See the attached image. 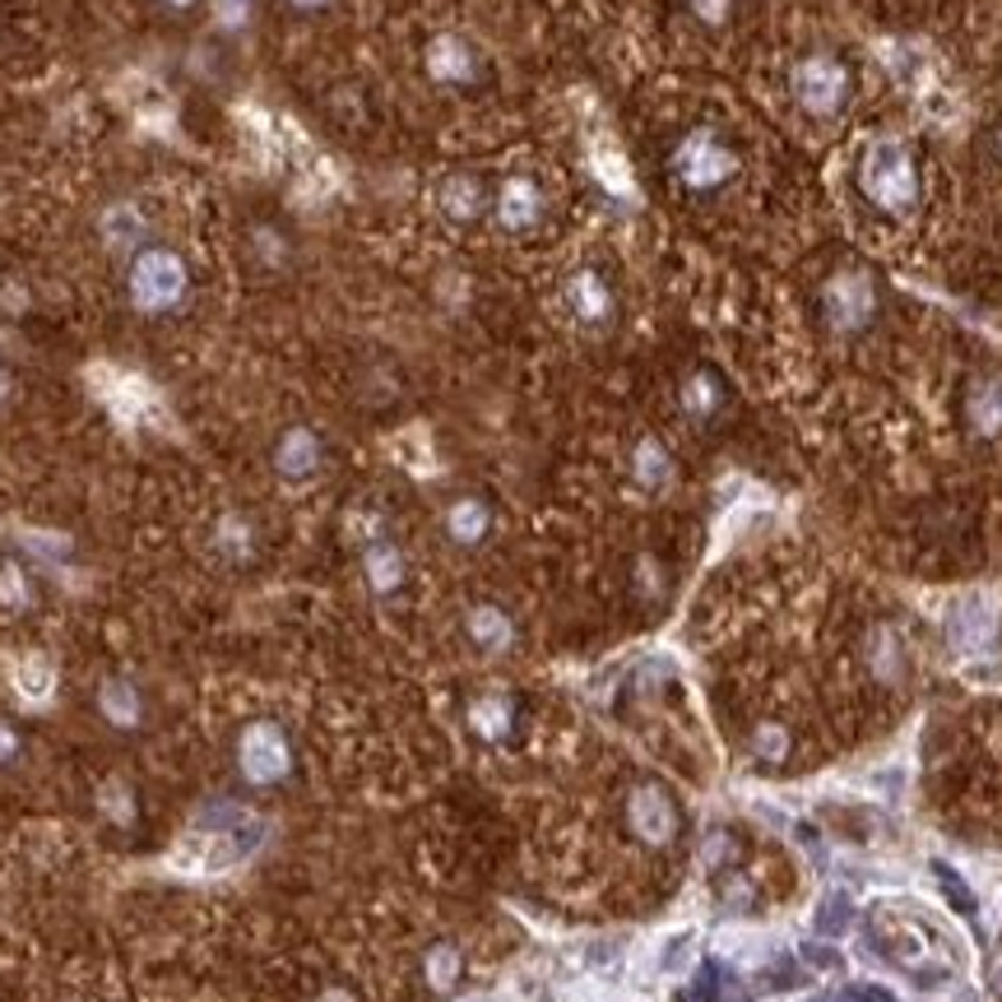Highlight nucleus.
I'll list each match as a JSON object with an SVG mask.
<instances>
[{
  "instance_id": "1",
  "label": "nucleus",
  "mask_w": 1002,
  "mask_h": 1002,
  "mask_svg": "<svg viewBox=\"0 0 1002 1002\" xmlns=\"http://www.w3.org/2000/svg\"><path fill=\"white\" fill-rule=\"evenodd\" d=\"M858 190L881 213H910L919 205V167L905 139L877 135L858 163Z\"/></svg>"
},
{
  "instance_id": "2",
  "label": "nucleus",
  "mask_w": 1002,
  "mask_h": 1002,
  "mask_svg": "<svg viewBox=\"0 0 1002 1002\" xmlns=\"http://www.w3.org/2000/svg\"><path fill=\"white\" fill-rule=\"evenodd\" d=\"M738 173V154L714 131H691L674 149V177L687 190H720Z\"/></svg>"
},
{
  "instance_id": "3",
  "label": "nucleus",
  "mask_w": 1002,
  "mask_h": 1002,
  "mask_svg": "<svg viewBox=\"0 0 1002 1002\" xmlns=\"http://www.w3.org/2000/svg\"><path fill=\"white\" fill-rule=\"evenodd\" d=\"M794 98L813 116H841L854 98V75L845 61L835 56H803L794 65Z\"/></svg>"
},
{
  "instance_id": "4",
  "label": "nucleus",
  "mask_w": 1002,
  "mask_h": 1002,
  "mask_svg": "<svg viewBox=\"0 0 1002 1002\" xmlns=\"http://www.w3.org/2000/svg\"><path fill=\"white\" fill-rule=\"evenodd\" d=\"M186 260L177 251H145L131 265V298L139 312H167V306H177L186 298Z\"/></svg>"
},
{
  "instance_id": "5",
  "label": "nucleus",
  "mask_w": 1002,
  "mask_h": 1002,
  "mask_svg": "<svg viewBox=\"0 0 1002 1002\" xmlns=\"http://www.w3.org/2000/svg\"><path fill=\"white\" fill-rule=\"evenodd\" d=\"M877 312V289H873V279L868 274H831L826 279V289H822V321L835 330V334H854V330H864Z\"/></svg>"
},
{
  "instance_id": "6",
  "label": "nucleus",
  "mask_w": 1002,
  "mask_h": 1002,
  "mask_svg": "<svg viewBox=\"0 0 1002 1002\" xmlns=\"http://www.w3.org/2000/svg\"><path fill=\"white\" fill-rule=\"evenodd\" d=\"M539 213H543V190L534 177H507L497 190V219L501 228H511V232H524V228H534L539 223Z\"/></svg>"
},
{
  "instance_id": "7",
  "label": "nucleus",
  "mask_w": 1002,
  "mask_h": 1002,
  "mask_svg": "<svg viewBox=\"0 0 1002 1002\" xmlns=\"http://www.w3.org/2000/svg\"><path fill=\"white\" fill-rule=\"evenodd\" d=\"M566 302H571V312H576L585 325H599V321H608V312H613L608 283H604L599 274H589V270L566 283Z\"/></svg>"
},
{
  "instance_id": "8",
  "label": "nucleus",
  "mask_w": 1002,
  "mask_h": 1002,
  "mask_svg": "<svg viewBox=\"0 0 1002 1002\" xmlns=\"http://www.w3.org/2000/svg\"><path fill=\"white\" fill-rule=\"evenodd\" d=\"M279 473L283 479H312V473L321 469V441L306 432V427H293L289 437L279 441Z\"/></svg>"
},
{
  "instance_id": "9",
  "label": "nucleus",
  "mask_w": 1002,
  "mask_h": 1002,
  "mask_svg": "<svg viewBox=\"0 0 1002 1002\" xmlns=\"http://www.w3.org/2000/svg\"><path fill=\"white\" fill-rule=\"evenodd\" d=\"M483 205H488V190H483L479 177H465V173H460V177H446V186H441V209H446L456 223L479 219Z\"/></svg>"
},
{
  "instance_id": "10",
  "label": "nucleus",
  "mask_w": 1002,
  "mask_h": 1002,
  "mask_svg": "<svg viewBox=\"0 0 1002 1002\" xmlns=\"http://www.w3.org/2000/svg\"><path fill=\"white\" fill-rule=\"evenodd\" d=\"M427 65H432V75L446 80V84L473 80V52H469L460 38H437L432 52H427Z\"/></svg>"
},
{
  "instance_id": "11",
  "label": "nucleus",
  "mask_w": 1002,
  "mask_h": 1002,
  "mask_svg": "<svg viewBox=\"0 0 1002 1002\" xmlns=\"http://www.w3.org/2000/svg\"><path fill=\"white\" fill-rule=\"evenodd\" d=\"M283 766H289V752L279 748V733H274V729H255V733L247 738V771H251L255 780H270V775H279Z\"/></svg>"
},
{
  "instance_id": "12",
  "label": "nucleus",
  "mask_w": 1002,
  "mask_h": 1002,
  "mask_svg": "<svg viewBox=\"0 0 1002 1002\" xmlns=\"http://www.w3.org/2000/svg\"><path fill=\"white\" fill-rule=\"evenodd\" d=\"M367 581H372V589H380V594H390V589L404 581V557L395 553L390 543H376L372 553H367Z\"/></svg>"
},
{
  "instance_id": "13",
  "label": "nucleus",
  "mask_w": 1002,
  "mask_h": 1002,
  "mask_svg": "<svg viewBox=\"0 0 1002 1002\" xmlns=\"http://www.w3.org/2000/svg\"><path fill=\"white\" fill-rule=\"evenodd\" d=\"M469 636L479 640L483 650H501V646L511 640L507 613H497V608H473V613H469Z\"/></svg>"
},
{
  "instance_id": "14",
  "label": "nucleus",
  "mask_w": 1002,
  "mask_h": 1002,
  "mask_svg": "<svg viewBox=\"0 0 1002 1002\" xmlns=\"http://www.w3.org/2000/svg\"><path fill=\"white\" fill-rule=\"evenodd\" d=\"M970 418H974V427H980V432H998V427H1002V380H989V386L974 390V399H970Z\"/></svg>"
},
{
  "instance_id": "15",
  "label": "nucleus",
  "mask_w": 1002,
  "mask_h": 1002,
  "mask_svg": "<svg viewBox=\"0 0 1002 1002\" xmlns=\"http://www.w3.org/2000/svg\"><path fill=\"white\" fill-rule=\"evenodd\" d=\"M446 524H450V534H456L460 543H473V539H483V530H488V507H479V501H460V507L446 515Z\"/></svg>"
},
{
  "instance_id": "16",
  "label": "nucleus",
  "mask_w": 1002,
  "mask_h": 1002,
  "mask_svg": "<svg viewBox=\"0 0 1002 1002\" xmlns=\"http://www.w3.org/2000/svg\"><path fill=\"white\" fill-rule=\"evenodd\" d=\"M103 232H107V242L112 247H135L139 242V232H145V219H139L135 209H112V213H103Z\"/></svg>"
},
{
  "instance_id": "17",
  "label": "nucleus",
  "mask_w": 1002,
  "mask_h": 1002,
  "mask_svg": "<svg viewBox=\"0 0 1002 1002\" xmlns=\"http://www.w3.org/2000/svg\"><path fill=\"white\" fill-rule=\"evenodd\" d=\"M636 479L646 483V488H659L668 479V456H664L655 441H640V450H636Z\"/></svg>"
},
{
  "instance_id": "18",
  "label": "nucleus",
  "mask_w": 1002,
  "mask_h": 1002,
  "mask_svg": "<svg viewBox=\"0 0 1002 1002\" xmlns=\"http://www.w3.org/2000/svg\"><path fill=\"white\" fill-rule=\"evenodd\" d=\"M14 682H19L23 697L42 701L46 691H52V668H46L42 659H23V664H19V674H14Z\"/></svg>"
},
{
  "instance_id": "19",
  "label": "nucleus",
  "mask_w": 1002,
  "mask_h": 1002,
  "mask_svg": "<svg viewBox=\"0 0 1002 1002\" xmlns=\"http://www.w3.org/2000/svg\"><path fill=\"white\" fill-rule=\"evenodd\" d=\"M682 395H687V409H691V414H701V418H706V414L714 409V404H720V386H714V380H710L706 372H697V376H691Z\"/></svg>"
},
{
  "instance_id": "20",
  "label": "nucleus",
  "mask_w": 1002,
  "mask_h": 1002,
  "mask_svg": "<svg viewBox=\"0 0 1002 1002\" xmlns=\"http://www.w3.org/2000/svg\"><path fill=\"white\" fill-rule=\"evenodd\" d=\"M103 706H107L112 720H135V697H131V687H122V682H112L103 691Z\"/></svg>"
},
{
  "instance_id": "21",
  "label": "nucleus",
  "mask_w": 1002,
  "mask_h": 1002,
  "mask_svg": "<svg viewBox=\"0 0 1002 1002\" xmlns=\"http://www.w3.org/2000/svg\"><path fill=\"white\" fill-rule=\"evenodd\" d=\"M0 594H6V604H23V599H29V589H23L19 566H0Z\"/></svg>"
},
{
  "instance_id": "22",
  "label": "nucleus",
  "mask_w": 1002,
  "mask_h": 1002,
  "mask_svg": "<svg viewBox=\"0 0 1002 1002\" xmlns=\"http://www.w3.org/2000/svg\"><path fill=\"white\" fill-rule=\"evenodd\" d=\"M724 10H729V0H697L701 19H724Z\"/></svg>"
},
{
  "instance_id": "23",
  "label": "nucleus",
  "mask_w": 1002,
  "mask_h": 1002,
  "mask_svg": "<svg viewBox=\"0 0 1002 1002\" xmlns=\"http://www.w3.org/2000/svg\"><path fill=\"white\" fill-rule=\"evenodd\" d=\"M219 10H223V19H228V23H242L247 0H219Z\"/></svg>"
},
{
  "instance_id": "24",
  "label": "nucleus",
  "mask_w": 1002,
  "mask_h": 1002,
  "mask_svg": "<svg viewBox=\"0 0 1002 1002\" xmlns=\"http://www.w3.org/2000/svg\"><path fill=\"white\" fill-rule=\"evenodd\" d=\"M6 395H10V372L0 367V399H6Z\"/></svg>"
},
{
  "instance_id": "25",
  "label": "nucleus",
  "mask_w": 1002,
  "mask_h": 1002,
  "mask_svg": "<svg viewBox=\"0 0 1002 1002\" xmlns=\"http://www.w3.org/2000/svg\"><path fill=\"white\" fill-rule=\"evenodd\" d=\"M298 10H316V6H325V0H293Z\"/></svg>"
},
{
  "instance_id": "26",
  "label": "nucleus",
  "mask_w": 1002,
  "mask_h": 1002,
  "mask_svg": "<svg viewBox=\"0 0 1002 1002\" xmlns=\"http://www.w3.org/2000/svg\"><path fill=\"white\" fill-rule=\"evenodd\" d=\"M167 6H190V0H167Z\"/></svg>"
}]
</instances>
